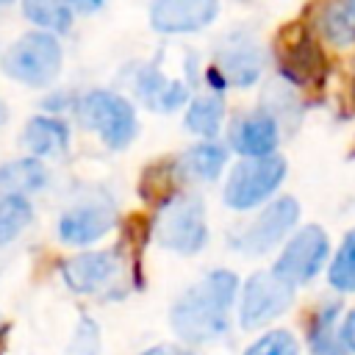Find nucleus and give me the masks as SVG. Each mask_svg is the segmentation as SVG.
<instances>
[{
	"label": "nucleus",
	"instance_id": "1",
	"mask_svg": "<svg viewBox=\"0 0 355 355\" xmlns=\"http://www.w3.org/2000/svg\"><path fill=\"white\" fill-rule=\"evenodd\" d=\"M239 280L227 269H214L208 272L200 283L186 288L178 302L172 305V330L189 341V344H202L227 330V311L233 305Z\"/></svg>",
	"mask_w": 355,
	"mask_h": 355
},
{
	"label": "nucleus",
	"instance_id": "2",
	"mask_svg": "<svg viewBox=\"0 0 355 355\" xmlns=\"http://www.w3.org/2000/svg\"><path fill=\"white\" fill-rule=\"evenodd\" d=\"M61 44L55 33L31 31L22 33L0 58V67L8 78L25 86H47L61 72Z\"/></svg>",
	"mask_w": 355,
	"mask_h": 355
},
{
	"label": "nucleus",
	"instance_id": "3",
	"mask_svg": "<svg viewBox=\"0 0 355 355\" xmlns=\"http://www.w3.org/2000/svg\"><path fill=\"white\" fill-rule=\"evenodd\" d=\"M78 116L111 150L128 147L136 139V130H139V119H136L133 105L122 94L108 92V89L86 92L78 100Z\"/></svg>",
	"mask_w": 355,
	"mask_h": 355
},
{
	"label": "nucleus",
	"instance_id": "4",
	"mask_svg": "<svg viewBox=\"0 0 355 355\" xmlns=\"http://www.w3.org/2000/svg\"><path fill=\"white\" fill-rule=\"evenodd\" d=\"M286 178V158L269 155V158H244L233 166L227 183H225V205L233 211H250L269 200L277 186Z\"/></svg>",
	"mask_w": 355,
	"mask_h": 355
},
{
	"label": "nucleus",
	"instance_id": "5",
	"mask_svg": "<svg viewBox=\"0 0 355 355\" xmlns=\"http://www.w3.org/2000/svg\"><path fill=\"white\" fill-rule=\"evenodd\" d=\"M155 239L161 247L194 255L208 241V225H205V205L200 197H172V202L164 205L158 222H155Z\"/></svg>",
	"mask_w": 355,
	"mask_h": 355
},
{
	"label": "nucleus",
	"instance_id": "6",
	"mask_svg": "<svg viewBox=\"0 0 355 355\" xmlns=\"http://www.w3.org/2000/svg\"><path fill=\"white\" fill-rule=\"evenodd\" d=\"M330 255V241H327V233L319 227V225H305L300 227L288 244L283 247L280 258L275 261V275L288 283V286H300V283H308L311 277L319 275V269L324 266Z\"/></svg>",
	"mask_w": 355,
	"mask_h": 355
},
{
	"label": "nucleus",
	"instance_id": "7",
	"mask_svg": "<svg viewBox=\"0 0 355 355\" xmlns=\"http://www.w3.org/2000/svg\"><path fill=\"white\" fill-rule=\"evenodd\" d=\"M291 300H294V286L283 283L275 272H255L241 291V308H239L241 327L255 330L277 319L283 311H288Z\"/></svg>",
	"mask_w": 355,
	"mask_h": 355
},
{
	"label": "nucleus",
	"instance_id": "8",
	"mask_svg": "<svg viewBox=\"0 0 355 355\" xmlns=\"http://www.w3.org/2000/svg\"><path fill=\"white\" fill-rule=\"evenodd\" d=\"M300 219V205L294 197H280L275 202H269L236 239L233 247L247 252V255H263L272 247H277L288 230L297 225Z\"/></svg>",
	"mask_w": 355,
	"mask_h": 355
},
{
	"label": "nucleus",
	"instance_id": "9",
	"mask_svg": "<svg viewBox=\"0 0 355 355\" xmlns=\"http://www.w3.org/2000/svg\"><path fill=\"white\" fill-rule=\"evenodd\" d=\"M219 14V0H153L150 25L161 33H194L211 25Z\"/></svg>",
	"mask_w": 355,
	"mask_h": 355
},
{
	"label": "nucleus",
	"instance_id": "10",
	"mask_svg": "<svg viewBox=\"0 0 355 355\" xmlns=\"http://www.w3.org/2000/svg\"><path fill=\"white\" fill-rule=\"evenodd\" d=\"M216 69L225 75L227 83H233L239 89H247L263 72V50L258 47L255 39L236 33V36H230L219 47V53H216Z\"/></svg>",
	"mask_w": 355,
	"mask_h": 355
},
{
	"label": "nucleus",
	"instance_id": "11",
	"mask_svg": "<svg viewBox=\"0 0 355 355\" xmlns=\"http://www.w3.org/2000/svg\"><path fill=\"white\" fill-rule=\"evenodd\" d=\"M277 141L280 125L277 116H272L269 111H252L230 128V144L244 158H269L275 155Z\"/></svg>",
	"mask_w": 355,
	"mask_h": 355
},
{
	"label": "nucleus",
	"instance_id": "12",
	"mask_svg": "<svg viewBox=\"0 0 355 355\" xmlns=\"http://www.w3.org/2000/svg\"><path fill=\"white\" fill-rule=\"evenodd\" d=\"M114 227V208L108 202H83L61 214L58 236L67 244H92Z\"/></svg>",
	"mask_w": 355,
	"mask_h": 355
},
{
	"label": "nucleus",
	"instance_id": "13",
	"mask_svg": "<svg viewBox=\"0 0 355 355\" xmlns=\"http://www.w3.org/2000/svg\"><path fill=\"white\" fill-rule=\"evenodd\" d=\"M280 72L294 86H308V83L322 80L324 78V55H322L319 44L308 33L288 39L280 47Z\"/></svg>",
	"mask_w": 355,
	"mask_h": 355
},
{
	"label": "nucleus",
	"instance_id": "14",
	"mask_svg": "<svg viewBox=\"0 0 355 355\" xmlns=\"http://www.w3.org/2000/svg\"><path fill=\"white\" fill-rule=\"evenodd\" d=\"M116 269V261L111 252H80L61 263L64 283L78 294H92L103 288Z\"/></svg>",
	"mask_w": 355,
	"mask_h": 355
},
{
	"label": "nucleus",
	"instance_id": "15",
	"mask_svg": "<svg viewBox=\"0 0 355 355\" xmlns=\"http://www.w3.org/2000/svg\"><path fill=\"white\" fill-rule=\"evenodd\" d=\"M47 183V169L39 158H17L0 166V202L25 200L28 194L39 191Z\"/></svg>",
	"mask_w": 355,
	"mask_h": 355
},
{
	"label": "nucleus",
	"instance_id": "16",
	"mask_svg": "<svg viewBox=\"0 0 355 355\" xmlns=\"http://www.w3.org/2000/svg\"><path fill=\"white\" fill-rule=\"evenodd\" d=\"M136 89H139L141 100H144L150 108L161 111V114H172V111H178V108L189 100V89H186L183 83H178V80L164 78L155 67H147V69L139 72Z\"/></svg>",
	"mask_w": 355,
	"mask_h": 355
},
{
	"label": "nucleus",
	"instance_id": "17",
	"mask_svg": "<svg viewBox=\"0 0 355 355\" xmlns=\"http://www.w3.org/2000/svg\"><path fill=\"white\" fill-rule=\"evenodd\" d=\"M22 144L31 150L33 158H55L69 144V130L58 116H33L25 125Z\"/></svg>",
	"mask_w": 355,
	"mask_h": 355
},
{
	"label": "nucleus",
	"instance_id": "18",
	"mask_svg": "<svg viewBox=\"0 0 355 355\" xmlns=\"http://www.w3.org/2000/svg\"><path fill=\"white\" fill-rule=\"evenodd\" d=\"M22 14L39 25V31L61 33L72 25V3L69 0H22Z\"/></svg>",
	"mask_w": 355,
	"mask_h": 355
},
{
	"label": "nucleus",
	"instance_id": "19",
	"mask_svg": "<svg viewBox=\"0 0 355 355\" xmlns=\"http://www.w3.org/2000/svg\"><path fill=\"white\" fill-rule=\"evenodd\" d=\"M222 116H225V103L219 94H205V97H197L191 100L189 111H186V128L202 139H214L219 133V125H222Z\"/></svg>",
	"mask_w": 355,
	"mask_h": 355
},
{
	"label": "nucleus",
	"instance_id": "20",
	"mask_svg": "<svg viewBox=\"0 0 355 355\" xmlns=\"http://www.w3.org/2000/svg\"><path fill=\"white\" fill-rule=\"evenodd\" d=\"M319 31L330 44L349 47L355 44V14L344 3H327L319 14Z\"/></svg>",
	"mask_w": 355,
	"mask_h": 355
},
{
	"label": "nucleus",
	"instance_id": "21",
	"mask_svg": "<svg viewBox=\"0 0 355 355\" xmlns=\"http://www.w3.org/2000/svg\"><path fill=\"white\" fill-rule=\"evenodd\" d=\"M338 311H341L338 302H327L316 311L311 330H308V341H311V349L316 355H341L344 352V347H338L341 336H333V324L338 319Z\"/></svg>",
	"mask_w": 355,
	"mask_h": 355
},
{
	"label": "nucleus",
	"instance_id": "22",
	"mask_svg": "<svg viewBox=\"0 0 355 355\" xmlns=\"http://www.w3.org/2000/svg\"><path fill=\"white\" fill-rule=\"evenodd\" d=\"M225 161H227V150L222 144H216V141H200V144L189 147L186 155H183V166L194 178H202V180L219 178Z\"/></svg>",
	"mask_w": 355,
	"mask_h": 355
},
{
	"label": "nucleus",
	"instance_id": "23",
	"mask_svg": "<svg viewBox=\"0 0 355 355\" xmlns=\"http://www.w3.org/2000/svg\"><path fill=\"white\" fill-rule=\"evenodd\" d=\"M330 286L338 291H355V230H349L338 247V252L333 255L330 263Z\"/></svg>",
	"mask_w": 355,
	"mask_h": 355
},
{
	"label": "nucleus",
	"instance_id": "24",
	"mask_svg": "<svg viewBox=\"0 0 355 355\" xmlns=\"http://www.w3.org/2000/svg\"><path fill=\"white\" fill-rule=\"evenodd\" d=\"M33 219V208L28 200H8L0 202V247L14 241Z\"/></svg>",
	"mask_w": 355,
	"mask_h": 355
},
{
	"label": "nucleus",
	"instance_id": "25",
	"mask_svg": "<svg viewBox=\"0 0 355 355\" xmlns=\"http://www.w3.org/2000/svg\"><path fill=\"white\" fill-rule=\"evenodd\" d=\"M244 355H300V344L288 330H269Z\"/></svg>",
	"mask_w": 355,
	"mask_h": 355
},
{
	"label": "nucleus",
	"instance_id": "26",
	"mask_svg": "<svg viewBox=\"0 0 355 355\" xmlns=\"http://www.w3.org/2000/svg\"><path fill=\"white\" fill-rule=\"evenodd\" d=\"M338 336H341V347L349 349V352H355V308H352V311L347 313V319L341 322Z\"/></svg>",
	"mask_w": 355,
	"mask_h": 355
},
{
	"label": "nucleus",
	"instance_id": "27",
	"mask_svg": "<svg viewBox=\"0 0 355 355\" xmlns=\"http://www.w3.org/2000/svg\"><path fill=\"white\" fill-rule=\"evenodd\" d=\"M141 355H191L186 347H178V344H161V347H153Z\"/></svg>",
	"mask_w": 355,
	"mask_h": 355
},
{
	"label": "nucleus",
	"instance_id": "28",
	"mask_svg": "<svg viewBox=\"0 0 355 355\" xmlns=\"http://www.w3.org/2000/svg\"><path fill=\"white\" fill-rule=\"evenodd\" d=\"M72 3V8H78V11H83V14H92V11H97L105 0H69Z\"/></svg>",
	"mask_w": 355,
	"mask_h": 355
},
{
	"label": "nucleus",
	"instance_id": "29",
	"mask_svg": "<svg viewBox=\"0 0 355 355\" xmlns=\"http://www.w3.org/2000/svg\"><path fill=\"white\" fill-rule=\"evenodd\" d=\"M6 119H8V108H6V103L0 100V125H3Z\"/></svg>",
	"mask_w": 355,
	"mask_h": 355
},
{
	"label": "nucleus",
	"instance_id": "30",
	"mask_svg": "<svg viewBox=\"0 0 355 355\" xmlns=\"http://www.w3.org/2000/svg\"><path fill=\"white\" fill-rule=\"evenodd\" d=\"M347 6H349V11L355 14V0H347Z\"/></svg>",
	"mask_w": 355,
	"mask_h": 355
},
{
	"label": "nucleus",
	"instance_id": "31",
	"mask_svg": "<svg viewBox=\"0 0 355 355\" xmlns=\"http://www.w3.org/2000/svg\"><path fill=\"white\" fill-rule=\"evenodd\" d=\"M8 3H14V0H0V8H3V6H8Z\"/></svg>",
	"mask_w": 355,
	"mask_h": 355
},
{
	"label": "nucleus",
	"instance_id": "32",
	"mask_svg": "<svg viewBox=\"0 0 355 355\" xmlns=\"http://www.w3.org/2000/svg\"><path fill=\"white\" fill-rule=\"evenodd\" d=\"M241 3H247V0H241Z\"/></svg>",
	"mask_w": 355,
	"mask_h": 355
}]
</instances>
